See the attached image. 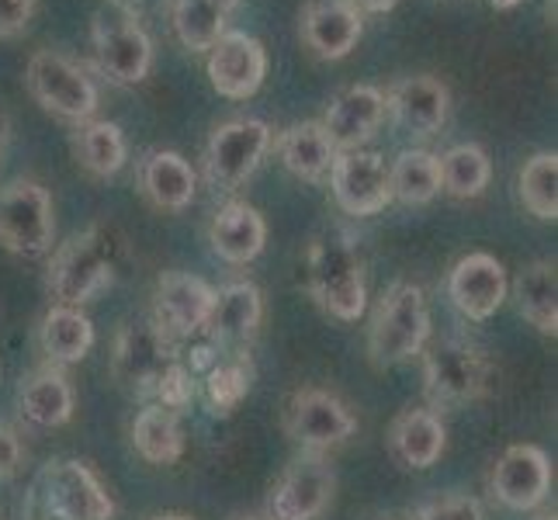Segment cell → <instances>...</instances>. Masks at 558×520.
Masks as SVG:
<instances>
[{
  "instance_id": "cell-7",
  "label": "cell",
  "mask_w": 558,
  "mask_h": 520,
  "mask_svg": "<svg viewBox=\"0 0 558 520\" xmlns=\"http://www.w3.org/2000/svg\"><path fill=\"white\" fill-rule=\"evenodd\" d=\"M56 240L52 195L32 181L17 178L0 188V246L17 257H46Z\"/></svg>"
},
{
  "instance_id": "cell-13",
  "label": "cell",
  "mask_w": 558,
  "mask_h": 520,
  "mask_svg": "<svg viewBox=\"0 0 558 520\" xmlns=\"http://www.w3.org/2000/svg\"><path fill=\"white\" fill-rule=\"evenodd\" d=\"M330 188L340 211L354 219H368L392 202L389 160L375 149H348L337 153L330 167Z\"/></svg>"
},
{
  "instance_id": "cell-44",
  "label": "cell",
  "mask_w": 558,
  "mask_h": 520,
  "mask_svg": "<svg viewBox=\"0 0 558 520\" xmlns=\"http://www.w3.org/2000/svg\"><path fill=\"white\" fill-rule=\"evenodd\" d=\"M489 4H493L496 11H510V8L521 4V0H489Z\"/></svg>"
},
{
  "instance_id": "cell-10",
  "label": "cell",
  "mask_w": 558,
  "mask_h": 520,
  "mask_svg": "<svg viewBox=\"0 0 558 520\" xmlns=\"http://www.w3.org/2000/svg\"><path fill=\"white\" fill-rule=\"evenodd\" d=\"M357 431V416L340 396L326 389H305L292 392L284 407V434L295 440L299 451H316L326 455L340 445H348Z\"/></svg>"
},
{
  "instance_id": "cell-11",
  "label": "cell",
  "mask_w": 558,
  "mask_h": 520,
  "mask_svg": "<svg viewBox=\"0 0 558 520\" xmlns=\"http://www.w3.org/2000/svg\"><path fill=\"white\" fill-rule=\"evenodd\" d=\"M178 343L163 337V330L153 319L146 323H125L119 337H114V354H111V375L122 385L125 392L140 396L149 402L153 385L160 382V375L174 364Z\"/></svg>"
},
{
  "instance_id": "cell-4",
  "label": "cell",
  "mask_w": 558,
  "mask_h": 520,
  "mask_svg": "<svg viewBox=\"0 0 558 520\" xmlns=\"http://www.w3.org/2000/svg\"><path fill=\"white\" fill-rule=\"evenodd\" d=\"M423 392L434 410L469 407L493 392L496 368L483 347L469 340H437L423 347Z\"/></svg>"
},
{
  "instance_id": "cell-47",
  "label": "cell",
  "mask_w": 558,
  "mask_h": 520,
  "mask_svg": "<svg viewBox=\"0 0 558 520\" xmlns=\"http://www.w3.org/2000/svg\"><path fill=\"white\" fill-rule=\"evenodd\" d=\"M537 520H558V517H555V510H548V513H542V517H537Z\"/></svg>"
},
{
  "instance_id": "cell-12",
  "label": "cell",
  "mask_w": 558,
  "mask_h": 520,
  "mask_svg": "<svg viewBox=\"0 0 558 520\" xmlns=\"http://www.w3.org/2000/svg\"><path fill=\"white\" fill-rule=\"evenodd\" d=\"M337 475L326 455L299 451L292 465L281 472L271 496H267V517L271 520H319L333 504Z\"/></svg>"
},
{
  "instance_id": "cell-46",
  "label": "cell",
  "mask_w": 558,
  "mask_h": 520,
  "mask_svg": "<svg viewBox=\"0 0 558 520\" xmlns=\"http://www.w3.org/2000/svg\"><path fill=\"white\" fill-rule=\"evenodd\" d=\"M4 140H8V119L0 114V149H4Z\"/></svg>"
},
{
  "instance_id": "cell-30",
  "label": "cell",
  "mask_w": 558,
  "mask_h": 520,
  "mask_svg": "<svg viewBox=\"0 0 558 520\" xmlns=\"http://www.w3.org/2000/svg\"><path fill=\"white\" fill-rule=\"evenodd\" d=\"M73 157L87 173H94V178H114L129 160L125 132L114 122L87 119L73 132Z\"/></svg>"
},
{
  "instance_id": "cell-18",
  "label": "cell",
  "mask_w": 558,
  "mask_h": 520,
  "mask_svg": "<svg viewBox=\"0 0 558 520\" xmlns=\"http://www.w3.org/2000/svg\"><path fill=\"white\" fill-rule=\"evenodd\" d=\"M385 122V90L372 84H354L340 90L323 114V132L337 153L364 149Z\"/></svg>"
},
{
  "instance_id": "cell-31",
  "label": "cell",
  "mask_w": 558,
  "mask_h": 520,
  "mask_svg": "<svg viewBox=\"0 0 558 520\" xmlns=\"http://www.w3.org/2000/svg\"><path fill=\"white\" fill-rule=\"evenodd\" d=\"M437 170H440V191L458 202H469L486 195V188L493 181V164L489 153L475 143H458L451 146L445 157H437Z\"/></svg>"
},
{
  "instance_id": "cell-33",
  "label": "cell",
  "mask_w": 558,
  "mask_h": 520,
  "mask_svg": "<svg viewBox=\"0 0 558 520\" xmlns=\"http://www.w3.org/2000/svg\"><path fill=\"white\" fill-rule=\"evenodd\" d=\"M226 11L211 0H170V28L191 52H208L226 35Z\"/></svg>"
},
{
  "instance_id": "cell-28",
  "label": "cell",
  "mask_w": 558,
  "mask_h": 520,
  "mask_svg": "<svg viewBox=\"0 0 558 520\" xmlns=\"http://www.w3.org/2000/svg\"><path fill=\"white\" fill-rule=\"evenodd\" d=\"M132 451H136L149 465H178L184 458V431L178 413H170L163 407H143L129 427Z\"/></svg>"
},
{
  "instance_id": "cell-35",
  "label": "cell",
  "mask_w": 558,
  "mask_h": 520,
  "mask_svg": "<svg viewBox=\"0 0 558 520\" xmlns=\"http://www.w3.org/2000/svg\"><path fill=\"white\" fill-rule=\"evenodd\" d=\"M250 361L246 358H229V361H216L205 372V402L216 416H229L240 410V402L250 392Z\"/></svg>"
},
{
  "instance_id": "cell-37",
  "label": "cell",
  "mask_w": 558,
  "mask_h": 520,
  "mask_svg": "<svg viewBox=\"0 0 558 520\" xmlns=\"http://www.w3.org/2000/svg\"><path fill=\"white\" fill-rule=\"evenodd\" d=\"M413 520H486V510L469 493H440L423 499Z\"/></svg>"
},
{
  "instance_id": "cell-36",
  "label": "cell",
  "mask_w": 558,
  "mask_h": 520,
  "mask_svg": "<svg viewBox=\"0 0 558 520\" xmlns=\"http://www.w3.org/2000/svg\"><path fill=\"white\" fill-rule=\"evenodd\" d=\"M191 399H195V375H191L187 364L178 358L160 375V382L153 385V396H149L146 407H163L170 413H181L184 407H191Z\"/></svg>"
},
{
  "instance_id": "cell-9",
  "label": "cell",
  "mask_w": 558,
  "mask_h": 520,
  "mask_svg": "<svg viewBox=\"0 0 558 520\" xmlns=\"http://www.w3.org/2000/svg\"><path fill=\"white\" fill-rule=\"evenodd\" d=\"M275 146V132L260 119H233L211 129L205 143V181L211 188L233 191L246 178H254V170L267 157V149Z\"/></svg>"
},
{
  "instance_id": "cell-40",
  "label": "cell",
  "mask_w": 558,
  "mask_h": 520,
  "mask_svg": "<svg viewBox=\"0 0 558 520\" xmlns=\"http://www.w3.org/2000/svg\"><path fill=\"white\" fill-rule=\"evenodd\" d=\"M108 4H114L119 11H125V14H132V17H143V14H149V11H157L163 0H108Z\"/></svg>"
},
{
  "instance_id": "cell-32",
  "label": "cell",
  "mask_w": 558,
  "mask_h": 520,
  "mask_svg": "<svg viewBox=\"0 0 558 520\" xmlns=\"http://www.w3.org/2000/svg\"><path fill=\"white\" fill-rule=\"evenodd\" d=\"M392 202L427 205L440 195V170L430 149H402L389 164Z\"/></svg>"
},
{
  "instance_id": "cell-2",
  "label": "cell",
  "mask_w": 558,
  "mask_h": 520,
  "mask_svg": "<svg viewBox=\"0 0 558 520\" xmlns=\"http://www.w3.org/2000/svg\"><path fill=\"white\" fill-rule=\"evenodd\" d=\"M305 281L316 305L340 323H354L368 305L361 243L348 226H326L313 237L305 254Z\"/></svg>"
},
{
  "instance_id": "cell-22",
  "label": "cell",
  "mask_w": 558,
  "mask_h": 520,
  "mask_svg": "<svg viewBox=\"0 0 558 520\" xmlns=\"http://www.w3.org/2000/svg\"><path fill=\"white\" fill-rule=\"evenodd\" d=\"M389 455L399 469H430L440 461L448 448V431L445 420H440L437 410H423V407H410L402 410L392 427H389Z\"/></svg>"
},
{
  "instance_id": "cell-39",
  "label": "cell",
  "mask_w": 558,
  "mask_h": 520,
  "mask_svg": "<svg viewBox=\"0 0 558 520\" xmlns=\"http://www.w3.org/2000/svg\"><path fill=\"white\" fill-rule=\"evenodd\" d=\"M22 461H25L22 437H17V431H11L8 423H0V483L22 472Z\"/></svg>"
},
{
  "instance_id": "cell-8",
  "label": "cell",
  "mask_w": 558,
  "mask_h": 520,
  "mask_svg": "<svg viewBox=\"0 0 558 520\" xmlns=\"http://www.w3.org/2000/svg\"><path fill=\"white\" fill-rule=\"evenodd\" d=\"M25 87L38 105L63 122L81 125L98 111V87H94V81L73 60L52 49H38L28 60Z\"/></svg>"
},
{
  "instance_id": "cell-15",
  "label": "cell",
  "mask_w": 558,
  "mask_h": 520,
  "mask_svg": "<svg viewBox=\"0 0 558 520\" xmlns=\"http://www.w3.org/2000/svg\"><path fill=\"white\" fill-rule=\"evenodd\" d=\"M216 288L187 271H163L153 292V323L160 326L170 340H191L205 334V323L211 313Z\"/></svg>"
},
{
  "instance_id": "cell-42",
  "label": "cell",
  "mask_w": 558,
  "mask_h": 520,
  "mask_svg": "<svg viewBox=\"0 0 558 520\" xmlns=\"http://www.w3.org/2000/svg\"><path fill=\"white\" fill-rule=\"evenodd\" d=\"M211 4H216L219 11H226V14H233L240 8V0H211Z\"/></svg>"
},
{
  "instance_id": "cell-34",
  "label": "cell",
  "mask_w": 558,
  "mask_h": 520,
  "mask_svg": "<svg viewBox=\"0 0 558 520\" xmlns=\"http://www.w3.org/2000/svg\"><path fill=\"white\" fill-rule=\"evenodd\" d=\"M521 202L534 219L555 222L558 219V157L555 153H537L521 167L517 178Z\"/></svg>"
},
{
  "instance_id": "cell-23",
  "label": "cell",
  "mask_w": 558,
  "mask_h": 520,
  "mask_svg": "<svg viewBox=\"0 0 558 520\" xmlns=\"http://www.w3.org/2000/svg\"><path fill=\"white\" fill-rule=\"evenodd\" d=\"M140 191L160 211H184L198 195V173L174 149H149L140 164Z\"/></svg>"
},
{
  "instance_id": "cell-14",
  "label": "cell",
  "mask_w": 558,
  "mask_h": 520,
  "mask_svg": "<svg viewBox=\"0 0 558 520\" xmlns=\"http://www.w3.org/2000/svg\"><path fill=\"white\" fill-rule=\"evenodd\" d=\"M551 461L537 445H510L489 472V493L499 507L527 513L548 499Z\"/></svg>"
},
{
  "instance_id": "cell-17",
  "label": "cell",
  "mask_w": 558,
  "mask_h": 520,
  "mask_svg": "<svg viewBox=\"0 0 558 520\" xmlns=\"http://www.w3.org/2000/svg\"><path fill=\"white\" fill-rule=\"evenodd\" d=\"M267 76V49L246 32H226L208 49V81L229 101H246Z\"/></svg>"
},
{
  "instance_id": "cell-27",
  "label": "cell",
  "mask_w": 558,
  "mask_h": 520,
  "mask_svg": "<svg viewBox=\"0 0 558 520\" xmlns=\"http://www.w3.org/2000/svg\"><path fill=\"white\" fill-rule=\"evenodd\" d=\"M278 157L288 173H295L299 181L319 184L330 178V167L337 160V149L326 140L319 122H295L278 136Z\"/></svg>"
},
{
  "instance_id": "cell-3",
  "label": "cell",
  "mask_w": 558,
  "mask_h": 520,
  "mask_svg": "<svg viewBox=\"0 0 558 520\" xmlns=\"http://www.w3.org/2000/svg\"><path fill=\"white\" fill-rule=\"evenodd\" d=\"M430 302L413 281H396L385 288L368 326V358L375 368H396L423 354L430 343Z\"/></svg>"
},
{
  "instance_id": "cell-26",
  "label": "cell",
  "mask_w": 558,
  "mask_h": 520,
  "mask_svg": "<svg viewBox=\"0 0 558 520\" xmlns=\"http://www.w3.org/2000/svg\"><path fill=\"white\" fill-rule=\"evenodd\" d=\"M94 340L98 334H94L90 316L84 310H73V305H52L38 323V347L52 368L81 364L90 354Z\"/></svg>"
},
{
  "instance_id": "cell-43",
  "label": "cell",
  "mask_w": 558,
  "mask_h": 520,
  "mask_svg": "<svg viewBox=\"0 0 558 520\" xmlns=\"http://www.w3.org/2000/svg\"><path fill=\"white\" fill-rule=\"evenodd\" d=\"M146 520H195V517H187V513H153Z\"/></svg>"
},
{
  "instance_id": "cell-41",
  "label": "cell",
  "mask_w": 558,
  "mask_h": 520,
  "mask_svg": "<svg viewBox=\"0 0 558 520\" xmlns=\"http://www.w3.org/2000/svg\"><path fill=\"white\" fill-rule=\"evenodd\" d=\"M357 11H368V14H385V11H392L399 0H354Z\"/></svg>"
},
{
  "instance_id": "cell-29",
  "label": "cell",
  "mask_w": 558,
  "mask_h": 520,
  "mask_svg": "<svg viewBox=\"0 0 558 520\" xmlns=\"http://www.w3.org/2000/svg\"><path fill=\"white\" fill-rule=\"evenodd\" d=\"M513 299H517L521 316L537 334H545V337L558 334V281H555L551 261L527 264L513 281Z\"/></svg>"
},
{
  "instance_id": "cell-45",
  "label": "cell",
  "mask_w": 558,
  "mask_h": 520,
  "mask_svg": "<svg viewBox=\"0 0 558 520\" xmlns=\"http://www.w3.org/2000/svg\"><path fill=\"white\" fill-rule=\"evenodd\" d=\"M229 520H271V517H267V513H233Z\"/></svg>"
},
{
  "instance_id": "cell-19",
  "label": "cell",
  "mask_w": 558,
  "mask_h": 520,
  "mask_svg": "<svg viewBox=\"0 0 558 520\" xmlns=\"http://www.w3.org/2000/svg\"><path fill=\"white\" fill-rule=\"evenodd\" d=\"M451 94L448 87L430 73L402 76L389 90H385V114H392L399 129L413 132V136H434L440 125L448 122Z\"/></svg>"
},
{
  "instance_id": "cell-16",
  "label": "cell",
  "mask_w": 558,
  "mask_h": 520,
  "mask_svg": "<svg viewBox=\"0 0 558 520\" xmlns=\"http://www.w3.org/2000/svg\"><path fill=\"white\" fill-rule=\"evenodd\" d=\"M507 292H510V281H507L504 264L493 254H486V250L465 254L448 275V299L454 310L472 323H483L504 310Z\"/></svg>"
},
{
  "instance_id": "cell-1",
  "label": "cell",
  "mask_w": 558,
  "mask_h": 520,
  "mask_svg": "<svg viewBox=\"0 0 558 520\" xmlns=\"http://www.w3.org/2000/svg\"><path fill=\"white\" fill-rule=\"evenodd\" d=\"M129 261V237L122 226L111 219L90 222L84 233L70 237L49 261L46 288L56 299V305H73L81 310L84 302L101 295L105 288L114 285L122 264Z\"/></svg>"
},
{
  "instance_id": "cell-21",
  "label": "cell",
  "mask_w": 558,
  "mask_h": 520,
  "mask_svg": "<svg viewBox=\"0 0 558 520\" xmlns=\"http://www.w3.org/2000/svg\"><path fill=\"white\" fill-rule=\"evenodd\" d=\"M264 319V295L254 281H229L211 299L205 337L216 347H243L257 337Z\"/></svg>"
},
{
  "instance_id": "cell-6",
  "label": "cell",
  "mask_w": 558,
  "mask_h": 520,
  "mask_svg": "<svg viewBox=\"0 0 558 520\" xmlns=\"http://www.w3.org/2000/svg\"><path fill=\"white\" fill-rule=\"evenodd\" d=\"M94 66L114 87H136L149 76L153 66V38L140 25V17L105 4L90 25Z\"/></svg>"
},
{
  "instance_id": "cell-20",
  "label": "cell",
  "mask_w": 558,
  "mask_h": 520,
  "mask_svg": "<svg viewBox=\"0 0 558 520\" xmlns=\"http://www.w3.org/2000/svg\"><path fill=\"white\" fill-rule=\"evenodd\" d=\"M364 35V17L354 0H310L302 11V38L319 60H343Z\"/></svg>"
},
{
  "instance_id": "cell-48",
  "label": "cell",
  "mask_w": 558,
  "mask_h": 520,
  "mask_svg": "<svg viewBox=\"0 0 558 520\" xmlns=\"http://www.w3.org/2000/svg\"><path fill=\"white\" fill-rule=\"evenodd\" d=\"M385 520H396V517H385Z\"/></svg>"
},
{
  "instance_id": "cell-24",
  "label": "cell",
  "mask_w": 558,
  "mask_h": 520,
  "mask_svg": "<svg viewBox=\"0 0 558 520\" xmlns=\"http://www.w3.org/2000/svg\"><path fill=\"white\" fill-rule=\"evenodd\" d=\"M208 243L216 257L226 264H250L264 254L267 243V222L264 216L246 202H226L216 219L208 226Z\"/></svg>"
},
{
  "instance_id": "cell-5",
  "label": "cell",
  "mask_w": 558,
  "mask_h": 520,
  "mask_svg": "<svg viewBox=\"0 0 558 520\" xmlns=\"http://www.w3.org/2000/svg\"><path fill=\"white\" fill-rule=\"evenodd\" d=\"M28 504L46 520H114V513H119L94 469L73 458L49 461L35 475Z\"/></svg>"
},
{
  "instance_id": "cell-38",
  "label": "cell",
  "mask_w": 558,
  "mask_h": 520,
  "mask_svg": "<svg viewBox=\"0 0 558 520\" xmlns=\"http://www.w3.org/2000/svg\"><path fill=\"white\" fill-rule=\"evenodd\" d=\"M38 11V0H0V38L22 35Z\"/></svg>"
},
{
  "instance_id": "cell-25",
  "label": "cell",
  "mask_w": 558,
  "mask_h": 520,
  "mask_svg": "<svg viewBox=\"0 0 558 520\" xmlns=\"http://www.w3.org/2000/svg\"><path fill=\"white\" fill-rule=\"evenodd\" d=\"M73 385L63 368H52V364L32 372L17 385V413L32 427H63V423L73 420Z\"/></svg>"
}]
</instances>
